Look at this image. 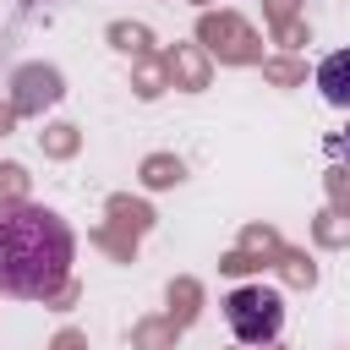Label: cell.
I'll return each instance as SVG.
<instances>
[{
    "label": "cell",
    "mask_w": 350,
    "mask_h": 350,
    "mask_svg": "<svg viewBox=\"0 0 350 350\" xmlns=\"http://www.w3.org/2000/svg\"><path fill=\"white\" fill-rule=\"evenodd\" d=\"M77 235L71 224L27 197L0 202V295L16 301H55L71 279Z\"/></svg>",
    "instance_id": "6da1fadb"
},
{
    "label": "cell",
    "mask_w": 350,
    "mask_h": 350,
    "mask_svg": "<svg viewBox=\"0 0 350 350\" xmlns=\"http://www.w3.org/2000/svg\"><path fill=\"white\" fill-rule=\"evenodd\" d=\"M224 323L241 345H273L284 328V295L268 284H241L224 295Z\"/></svg>",
    "instance_id": "7a4b0ae2"
},
{
    "label": "cell",
    "mask_w": 350,
    "mask_h": 350,
    "mask_svg": "<svg viewBox=\"0 0 350 350\" xmlns=\"http://www.w3.org/2000/svg\"><path fill=\"white\" fill-rule=\"evenodd\" d=\"M317 93H323L334 109H350V49L323 55V66H317Z\"/></svg>",
    "instance_id": "3957f363"
},
{
    "label": "cell",
    "mask_w": 350,
    "mask_h": 350,
    "mask_svg": "<svg viewBox=\"0 0 350 350\" xmlns=\"http://www.w3.org/2000/svg\"><path fill=\"white\" fill-rule=\"evenodd\" d=\"M339 153H345V159H350V131H345V137H339Z\"/></svg>",
    "instance_id": "277c9868"
}]
</instances>
